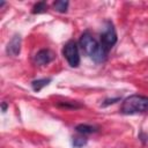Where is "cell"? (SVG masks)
I'll return each instance as SVG.
<instances>
[{
	"label": "cell",
	"instance_id": "cell-4",
	"mask_svg": "<svg viewBox=\"0 0 148 148\" xmlns=\"http://www.w3.org/2000/svg\"><path fill=\"white\" fill-rule=\"evenodd\" d=\"M62 54L71 67H77L80 65V54L77 45L74 40L67 42L62 47Z\"/></svg>",
	"mask_w": 148,
	"mask_h": 148
},
{
	"label": "cell",
	"instance_id": "cell-5",
	"mask_svg": "<svg viewBox=\"0 0 148 148\" xmlns=\"http://www.w3.org/2000/svg\"><path fill=\"white\" fill-rule=\"evenodd\" d=\"M54 56L49 49H42L35 54V62L38 66H45L53 60Z\"/></svg>",
	"mask_w": 148,
	"mask_h": 148
},
{
	"label": "cell",
	"instance_id": "cell-11",
	"mask_svg": "<svg viewBox=\"0 0 148 148\" xmlns=\"http://www.w3.org/2000/svg\"><path fill=\"white\" fill-rule=\"evenodd\" d=\"M72 145L74 148H82L87 145V139L84 136H74L72 140Z\"/></svg>",
	"mask_w": 148,
	"mask_h": 148
},
{
	"label": "cell",
	"instance_id": "cell-6",
	"mask_svg": "<svg viewBox=\"0 0 148 148\" xmlns=\"http://www.w3.org/2000/svg\"><path fill=\"white\" fill-rule=\"evenodd\" d=\"M20 51H21V36L16 34L9 40V43H8L7 47H6V52L9 56L16 57V56L20 54Z\"/></svg>",
	"mask_w": 148,
	"mask_h": 148
},
{
	"label": "cell",
	"instance_id": "cell-8",
	"mask_svg": "<svg viewBox=\"0 0 148 148\" xmlns=\"http://www.w3.org/2000/svg\"><path fill=\"white\" fill-rule=\"evenodd\" d=\"M52 81V79L51 77H46V79H38V80H34L32 82H31V87H32V89L35 90V91H40L44 87H46L50 82Z\"/></svg>",
	"mask_w": 148,
	"mask_h": 148
},
{
	"label": "cell",
	"instance_id": "cell-2",
	"mask_svg": "<svg viewBox=\"0 0 148 148\" xmlns=\"http://www.w3.org/2000/svg\"><path fill=\"white\" fill-rule=\"evenodd\" d=\"M148 111V96L131 95L126 97L121 104L120 112L123 114H136Z\"/></svg>",
	"mask_w": 148,
	"mask_h": 148
},
{
	"label": "cell",
	"instance_id": "cell-9",
	"mask_svg": "<svg viewBox=\"0 0 148 148\" xmlns=\"http://www.w3.org/2000/svg\"><path fill=\"white\" fill-rule=\"evenodd\" d=\"M68 5H69V2L67 0H58L53 3V7H54V10H57L59 13H66L68 9Z\"/></svg>",
	"mask_w": 148,
	"mask_h": 148
},
{
	"label": "cell",
	"instance_id": "cell-7",
	"mask_svg": "<svg viewBox=\"0 0 148 148\" xmlns=\"http://www.w3.org/2000/svg\"><path fill=\"white\" fill-rule=\"evenodd\" d=\"M75 131L80 134H92V133H96L98 128L96 126L88 125V124H79L75 126Z\"/></svg>",
	"mask_w": 148,
	"mask_h": 148
},
{
	"label": "cell",
	"instance_id": "cell-1",
	"mask_svg": "<svg viewBox=\"0 0 148 148\" xmlns=\"http://www.w3.org/2000/svg\"><path fill=\"white\" fill-rule=\"evenodd\" d=\"M79 44L84 52L90 59H92L96 64H102L105 61L108 52L103 49L102 44L88 31L83 32L79 39Z\"/></svg>",
	"mask_w": 148,
	"mask_h": 148
},
{
	"label": "cell",
	"instance_id": "cell-3",
	"mask_svg": "<svg viewBox=\"0 0 148 148\" xmlns=\"http://www.w3.org/2000/svg\"><path fill=\"white\" fill-rule=\"evenodd\" d=\"M116 43H117V32H116L114 25L110 20H108L105 21L103 30L101 32V44L103 49L106 52H109Z\"/></svg>",
	"mask_w": 148,
	"mask_h": 148
},
{
	"label": "cell",
	"instance_id": "cell-12",
	"mask_svg": "<svg viewBox=\"0 0 148 148\" xmlns=\"http://www.w3.org/2000/svg\"><path fill=\"white\" fill-rule=\"evenodd\" d=\"M57 105L59 108H64V109H79L82 106L81 104H77L75 102H59Z\"/></svg>",
	"mask_w": 148,
	"mask_h": 148
},
{
	"label": "cell",
	"instance_id": "cell-14",
	"mask_svg": "<svg viewBox=\"0 0 148 148\" xmlns=\"http://www.w3.org/2000/svg\"><path fill=\"white\" fill-rule=\"evenodd\" d=\"M7 108H8V104L6 102H2L1 104V109H2V112H6L7 111Z\"/></svg>",
	"mask_w": 148,
	"mask_h": 148
},
{
	"label": "cell",
	"instance_id": "cell-13",
	"mask_svg": "<svg viewBox=\"0 0 148 148\" xmlns=\"http://www.w3.org/2000/svg\"><path fill=\"white\" fill-rule=\"evenodd\" d=\"M120 101V97H116V98H106L103 103H102V106H108L110 104H114L116 102Z\"/></svg>",
	"mask_w": 148,
	"mask_h": 148
},
{
	"label": "cell",
	"instance_id": "cell-10",
	"mask_svg": "<svg viewBox=\"0 0 148 148\" xmlns=\"http://www.w3.org/2000/svg\"><path fill=\"white\" fill-rule=\"evenodd\" d=\"M46 10H47V3L45 1H39L34 5L31 13L32 14H42V13H45Z\"/></svg>",
	"mask_w": 148,
	"mask_h": 148
},
{
	"label": "cell",
	"instance_id": "cell-15",
	"mask_svg": "<svg viewBox=\"0 0 148 148\" xmlns=\"http://www.w3.org/2000/svg\"><path fill=\"white\" fill-rule=\"evenodd\" d=\"M2 6H5V2H3V1L0 2V7H2Z\"/></svg>",
	"mask_w": 148,
	"mask_h": 148
}]
</instances>
